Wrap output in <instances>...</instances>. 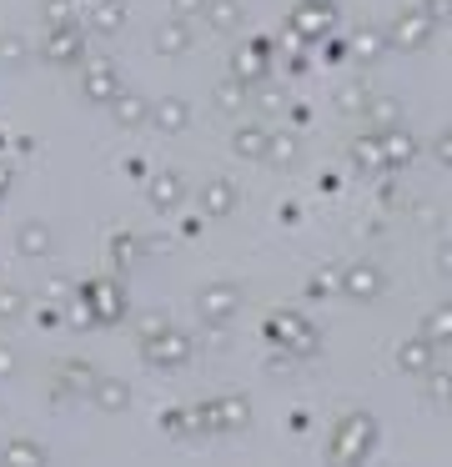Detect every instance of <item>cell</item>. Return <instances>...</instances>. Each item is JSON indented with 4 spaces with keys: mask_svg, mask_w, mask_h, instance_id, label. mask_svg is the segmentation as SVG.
I'll use <instances>...</instances> for the list:
<instances>
[{
    "mask_svg": "<svg viewBox=\"0 0 452 467\" xmlns=\"http://www.w3.org/2000/svg\"><path fill=\"white\" fill-rule=\"evenodd\" d=\"M337 286H342V296H347V302H377L382 292H387V272H382L377 262H347L337 272Z\"/></svg>",
    "mask_w": 452,
    "mask_h": 467,
    "instance_id": "cell-3",
    "label": "cell"
},
{
    "mask_svg": "<svg viewBox=\"0 0 452 467\" xmlns=\"http://www.w3.org/2000/svg\"><path fill=\"white\" fill-rule=\"evenodd\" d=\"M377 442H382L377 417L372 412H347L337 427H331L327 452H331V462H367V457L377 452Z\"/></svg>",
    "mask_w": 452,
    "mask_h": 467,
    "instance_id": "cell-1",
    "label": "cell"
},
{
    "mask_svg": "<svg viewBox=\"0 0 452 467\" xmlns=\"http://www.w3.org/2000/svg\"><path fill=\"white\" fill-rule=\"evenodd\" d=\"M362 116L372 121V131H392V126H402V106L392 101V96H372Z\"/></svg>",
    "mask_w": 452,
    "mask_h": 467,
    "instance_id": "cell-10",
    "label": "cell"
},
{
    "mask_svg": "<svg viewBox=\"0 0 452 467\" xmlns=\"http://www.w3.org/2000/svg\"><path fill=\"white\" fill-rule=\"evenodd\" d=\"M237 71L247 76V81H251V76L261 81V76H267V46H261V41H257V46H247V51L237 56Z\"/></svg>",
    "mask_w": 452,
    "mask_h": 467,
    "instance_id": "cell-12",
    "label": "cell"
},
{
    "mask_svg": "<svg viewBox=\"0 0 452 467\" xmlns=\"http://www.w3.org/2000/svg\"><path fill=\"white\" fill-rule=\"evenodd\" d=\"M382 136V161H387V171H402V166L417 161V136L402 131V126H392V131H377Z\"/></svg>",
    "mask_w": 452,
    "mask_h": 467,
    "instance_id": "cell-8",
    "label": "cell"
},
{
    "mask_svg": "<svg viewBox=\"0 0 452 467\" xmlns=\"http://www.w3.org/2000/svg\"><path fill=\"white\" fill-rule=\"evenodd\" d=\"M291 432H311V412H291Z\"/></svg>",
    "mask_w": 452,
    "mask_h": 467,
    "instance_id": "cell-24",
    "label": "cell"
},
{
    "mask_svg": "<svg viewBox=\"0 0 452 467\" xmlns=\"http://www.w3.org/2000/svg\"><path fill=\"white\" fill-rule=\"evenodd\" d=\"M397 367L407 377H427L432 367H437V342H432V337H407V342L397 347Z\"/></svg>",
    "mask_w": 452,
    "mask_h": 467,
    "instance_id": "cell-6",
    "label": "cell"
},
{
    "mask_svg": "<svg viewBox=\"0 0 452 467\" xmlns=\"http://www.w3.org/2000/svg\"><path fill=\"white\" fill-rule=\"evenodd\" d=\"M422 11H427L432 21L442 26V21H447V16H452V0H422Z\"/></svg>",
    "mask_w": 452,
    "mask_h": 467,
    "instance_id": "cell-19",
    "label": "cell"
},
{
    "mask_svg": "<svg viewBox=\"0 0 452 467\" xmlns=\"http://www.w3.org/2000/svg\"><path fill=\"white\" fill-rule=\"evenodd\" d=\"M352 161H357L362 176H387V161H382V136L377 131L357 136V141H352Z\"/></svg>",
    "mask_w": 452,
    "mask_h": 467,
    "instance_id": "cell-9",
    "label": "cell"
},
{
    "mask_svg": "<svg viewBox=\"0 0 452 467\" xmlns=\"http://www.w3.org/2000/svg\"><path fill=\"white\" fill-rule=\"evenodd\" d=\"M267 156H271L277 166H297L301 141H297V136H271V141H267Z\"/></svg>",
    "mask_w": 452,
    "mask_h": 467,
    "instance_id": "cell-14",
    "label": "cell"
},
{
    "mask_svg": "<svg viewBox=\"0 0 452 467\" xmlns=\"http://www.w3.org/2000/svg\"><path fill=\"white\" fill-rule=\"evenodd\" d=\"M342 61H347V41L337 36V41H327V66H342Z\"/></svg>",
    "mask_w": 452,
    "mask_h": 467,
    "instance_id": "cell-21",
    "label": "cell"
},
{
    "mask_svg": "<svg viewBox=\"0 0 452 467\" xmlns=\"http://www.w3.org/2000/svg\"><path fill=\"white\" fill-rule=\"evenodd\" d=\"M331 26H337V0H297V11H291L297 41H321V36H331Z\"/></svg>",
    "mask_w": 452,
    "mask_h": 467,
    "instance_id": "cell-4",
    "label": "cell"
},
{
    "mask_svg": "<svg viewBox=\"0 0 452 467\" xmlns=\"http://www.w3.org/2000/svg\"><path fill=\"white\" fill-rule=\"evenodd\" d=\"M437 272H442V276H452V242H442V246H437Z\"/></svg>",
    "mask_w": 452,
    "mask_h": 467,
    "instance_id": "cell-23",
    "label": "cell"
},
{
    "mask_svg": "<svg viewBox=\"0 0 452 467\" xmlns=\"http://www.w3.org/2000/svg\"><path fill=\"white\" fill-rule=\"evenodd\" d=\"M221 417H226L221 427H241V422H247V402H241V397H231V402L221 407Z\"/></svg>",
    "mask_w": 452,
    "mask_h": 467,
    "instance_id": "cell-18",
    "label": "cell"
},
{
    "mask_svg": "<svg viewBox=\"0 0 452 467\" xmlns=\"http://www.w3.org/2000/svg\"><path fill=\"white\" fill-rule=\"evenodd\" d=\"M422 337H432L437 347H452V302L432 306V312H427V327H422Z\"/></svg>",
    "mask_w": 452,
    "mask_h": 467,
    "instance_id": "cell-11",
    "label": "cell"
},
{
    "mask_svg": "<svg viewBox=\"0 0 452 467\" xmlns=\"http://www.w3.org/2000/svg\"><path fill=\"white\" fill-rule=\"evenodd\" d=\"M387 51H392L387 31H377V26H357V31H352V41H347V61H357V66H377Z\"/></svg>",
    "mask_w": 452,
    "mask_h": 467,
    "instance_id": "cell-5",
    "label": "cell"
},
{
    "mask_svg": "<svg viewBox=\"0 0 452 467\" xmlns=\"http://www.w3.org/2000/svg\"><path fill=\"white\" fill-rule=\"evenodd\" d=\"M372 96H377L372 86H347V91L337 96V111H342V116H362V111H367Z\"/></svg>",
    "mask_w": 452,
    "mask_h": 467,
    "instance_id": "cell-13",
    "label": "cell"
},
{
    "mask_svg": "<svg viewBox=\"0 0 452 467\" xmlns=\"http://www.w3.org/2000/svg\"><path fill=\"white\" fill-rule=\"evenodd\" d=\"M231 306H237V292H231V286H221V292H206V312H221V317H226Z\"/></svg>",
    "mask_w": 452,
    "mask_h": 467,
    "instance_id": "cell-16",
    "label": "cell"
},
{
    "mask_svg": "<svg viewBox=\"0 0 452 467\" xmlns=\"http://www.w3.org/2000/svg\"><path fill=\"white\" fill-rule=\"evenodd\" d=\"M437 161H442V166H447V171H452V126H447V131L437 136Z\"/></svg>",
    "mask_w": 452,
    "mask_h": 467,
    "instance_id": "cell-20",
    "label": "cell"
},
{
    "mask_svg": "<svg viewBox=\"0 0 452 467\" xmlns=\"http://www.w3.org/2000/svg\"><path fill=\"white\" fill-rule=\"evenodd\" d=\"M432 36H437V21H432L422 5H407V11L387 26V46H392V51H427Z\"/></svg>",
    "mask_w": 452,
    "mask_h": 467,
    "instance_id": "cell-2",
    "label": "cell"
},
{
    "mask_svg": "<svg viewBox=\"0 0 452 467\" xmlns=\"http://www.w3.org/2000/svg\"><path fill=\"white\" fill-rule=\"evenodd\" d=\"M231 202H237V196H231V186H211V192H206L211 212H231Z\"/></svg>",
    "mask_w": 452,
    "mask_h": 467,
    "instance_id": "cell-17",
    "label": "cell"
},
{
    "mask_svg": "<svg viewBox=\"0 0 452 467\" xmlns=\"http://www.w3.org/2000/svg\"><path fill=\"white\" fill-rule=\"evenodd\" d=\"M237 0H221V5H216V26H231V21H237Z\"/></svg>",
    "mask_w": 452,
    "mask_h": 467,
    "instance_id": "cell-22",
    "label": "cell"
},
{
    "mask_svg": "<svg viewBox=\"0 0 452 467\" xmlns=\"http://www.w3.org/2000/svg\"><path fill=\"white\" fill-rule=\"evenodd\" d=\"M267 141H271L267 131H241L237 136V151L241 156H267Z\"/></svg>",
    "mask_w": 452,
    "mask_h": 467,
    "instance_id": "cell-15",
    "label": "cell"
},
{
    "mask_svg": "<svg viewBox=\"0 0 452 467\" xmlns=\"http://www.w3.org/2000/svg\"><path fill=\"white\" fill-rule=\"evenodd\" d=\"M271 332H287V342H281V347H291L297 357H317V352H321L317 327H311V322H301L297 312H281V322L271 327Z\"/></svg>",
    "mask_w": 452,
    "mask_h": 467,
    "instance_id": "cell-7",
    "label": "cell"
},
{
    "mask_svg": "<svg viewBox=\"0 0 452 467\" xmlns=\"http://www.w3.org/2000/svg\"><path fill=\"white\" fill-rule=\"evenodd\" d=\"M447 372H452V367H447Z\"/></svg>",
    "mask_w": 452,
    "mask_h": 467,
    "instance_id": "cell-25",
    "label": "cell"
}]
</instances>
